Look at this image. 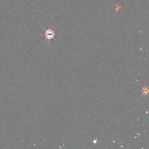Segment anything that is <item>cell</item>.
I'll list each match as a JSON object with an SVG mask.
<instances>
[{
	"mask_svg": "<svg viewBox=\"0 0 149 149\" xmlns=\"http://www.w3.org/2000/svg\"><path fill=\"white\" fill-rule=\"evenodd\" d=\"M55 34L54 33V31L52 30L51 29H48V30H46L45 31V39L47 40H51L52 38H54V36H55Z\"/></svg>",
	"mask_w": 149,
	"mask_h": 149,
	"instance_id": "obj_1",
	"label": "cell"
}]
</instances>
